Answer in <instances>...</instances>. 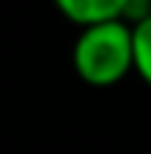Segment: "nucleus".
<instances>
[{
  "mask_svg": "<svg viewBox=\"0 0 151 154\" xmlns=\"http://www.w3.org/2000/svg\"><path fill=\"white\" fill-rule=\"evenodd\" d=\"M71 63L80 80L89 86H117L131 72V26L125 20H106L80 29Z\"/></svg>",
  "mask_w": 151,
  "mask_h": 154,
  "instance_id": "obj_1",
  "label": "nucleus"
},
{
  "mask_svg": "<svg viewBox=\"0 0 151 154\" xmlns=\"http://www.w3.org/2000/svg\"><path fill=\"white\" fill-rule=\"evenodd\" d=\"M125 3L128 0H54L60 14L66 20L77 23L80 29L106 23V20H123Z\"/></svg>",
  "mask_w": 151,
  "mask_h": 154,
  "instance_id": "obj_2",
  "label": "nucleus"
},
{
  "mask_svg": "<svg viewBox=\"0 0 151 154\" xmlns=\"http://www.w3.org/2000/svg\"><path fill=\"white\" fill-rule=\"evenodd\" d=\"M131 72L151 86V14L131 23Z\"/></svg>",
  "mask_w": 151,
  "mask_h": 154,
  "instance_id": "obj_3",
  "label": "nucleus"
}]
</instances>
